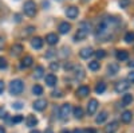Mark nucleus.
Returning <instances> with one entry per match:
<instances>
[{"label": "nucleus", "mask_w": 134, "mask_h": 133, "mask_svg": "<svg viewBox=\"0 0 134 133\" xmlns=\"http://www.w3.org/2000/svg\"><path fill=\"white\" fill-rule=\"evenodd\" d=\"M119 26V20H117L113 16H106L98 23L95 30V36L98 39H102V42H106L113 38V31Z\"/></svg>", "instance_id": "f257e3e1"}, {"label": "nucleus", "mask_w": 134, "mask_h": 133, "mask_svg": "<svg viewBox=\"0 0 134 133\" xmlns=\"http://www.w3.org/2000/svg\"><path fill=\"white\" fill-rule=\"evenodd\" d=\"M90 24L87 23V22H82V23L79 24V30L76 31V34H75V36H74V39H75V42H81V40H83L86 36H87V34L90 32Z\"/></svg>", "instance_id": "f03ea898"}, {"label": "nucleus", "mask_w": 134, "mask_h": 133, "mask_svg": "<svg viewBox=\"0 0 134 133\" xmlns=\"http://www.w3.org/2000/svg\"><path fill=\"white\" fill-rule=\"evenodd\" d=\"M24 89V83L21 79H14L12 82L9 83V93L12 95H18L23 92Z\"/></svg>", "instance_id": "7ed1b4c3"}, {"label": "nucleus", "mask_w": 134, "mask_h": 133, "mask_svg": "<svg viewBox=\"0 0 134 133\" xmlns=\"http://www.w3.org/2000/svg\"><path fill=\"white\" fill-rule=\"evenodd\" d=\"M23 8H24V14L27 16H30V18L35 16V14H36V4H35V2L28 0V2L24 3V7Z\"/></svg>", "instance_id": "20e7f679"}, {"label": "nucleus", "mask_w": 134, "mask_h": 133, "mask_svg": "<svg viewBox=\"0 0 134 133\" xmlns=\"http://www.w3.org/2000/svg\"><path fill=\"white\" fill-rule=\"evenodd\" d=\"M70 112H71V105L70 104H63L59 109V117L62 120H66L67 117H69Z\"/></svg>", "instance_id": "39448f33"}, {"label": "nucleus", "mask_w": 134, "mask_h": 133, "mask_svg": "<svg viewBox=\"0 0 134 133\" xmlns=\"http://www.w3.org/2000/svg\"><path fill=\"white\" fill-rule=\"evenodd\" d=\"M78 14H79V9H78V7H75V6H71V7H69L66 9V16L69 19L78 18Z\"/></svg>", "instance_id": "423d86ee"}, {"label": "nucleus", "mask_w": 134, "mask_h": 133, "mask_svg": "<svg viewBox=\"0 0 134 133\" xmlns=\"http://www.w3.org/2000/svg\"><path fill=\"white\" fill-rule=\"evenodd\" d=\"M129 87H130V83H129L127 81H119V82L115 85V92H117V93H124V92L127 90Z\"/></svg>", "instance_id": "0eeeda50"}, {"label": "nucleus", "mask_w": 134, "mask_h": 133, "mask_svg": "<svg viewBox=\"0 0 134 133\" xmlns=\"http://www.w3.org/2000/svg\"><path fill=\"white\" fill-rule=\"evenodd\" d=\"M97 109H98V101L97 99H90V101H88V104H87V113L88 114H94L95 112H97Z\"/></svg>", "instance_id": "6e6552de"}, {"label": "nucleus", "mask_w": 134, "mask_h": 133, "mask_svg": "<svg viewBox=\"0 0 134 133\" xmlns=\"http://www.w3.org/2000/svg\"><path fill=\"white\" fill-rule=\"evenodd\" d=\"M46 106H47V101H46V99H38V101H35V102H34V105H32V108L35 109V110H38V112L44 110V109H46Z\"/></svg>", "instance_id": "1a4fd4ad"}, {"label": "nucleus", "mask_w": 134, "mask_h": 133, "mask_svg": "<svg viewBox=\"0 0 134 133\" xmlns=\"http://www.w3.org/2000/svg\"><path fill=\"white\" fill-rule=\"evenodd\" d=\"M32 63H34V58L31 57V55H27V57H24L23 59H21V62H20V67H21V69L31 67Z\"/></svg>", "instance_id": "9d476101"}, {"label": "nucleus", "mask_w": 134, "mask_h": 133, "mask_svg": "<svg viewBox=\"0 0 134 133\" xmlns=\"http://www.w3.org/2000/svg\"><path fill=\"white\" fill-rule=\"evenodd\" d=\"M76 95L78 97H81V98H83V97H86V95H88L90 94V87L88 86H79L76 89Z\"/></svg>", "instance_id": "9b49d317"}, {"label": "nucleus", "mask_w": 134, "mask_h": 133, "mask_svg": "<svg viewBox=\"0 0 134 133\" xmlns=\"http://www.w3.org/2000/svg\"><path fill=\"white\" fill-rule=\"evenodd\" d=\"M118 121H113V123H110L106 128H105V133H115L118 130Z\"/></svg>", "instance_id": "f8f14e48"}, {"label": "nucleus", "mask_w": 134, "mask_h": 133, "mask_svg": "<svg viewBox=\"0 0 134 133\" xmlns=\"http://www.w3.org/2000/svg\"><path fill=\"white\" fill-rule=\"evenodd\" d=\"M46 83H47V86L54 87L55 85L58 83V78L54 74H48V75H46Z\"/></svg>", "instance_id": "ddd939ff"}, {"label": "nucleus", "mask_w": 134, "mask_h": 133, "mask_svg": "<svg viewBox=\"0 0 134 133\" xmlns=\"http://www.w3.org/2000/svg\"><path fill=\"white\" fill-rule=\"evenodd\" d=\"M31 46L34 49H36V50H40L43 47V39L39 38V36H35V38L31 40Z\"/></svg>", "instance_id": "4468645a"}, {"label": "nucleus", "mask_w": 134, "mask_h": 133, "mask_svg": "<svg viewBox=\"0 0 134 133\" xmlns=\"http://www.w3.org/2000/svg\"><path fill=\"white\" fill-rule=\"evenodd\" d=\"M93 54H94V52H93V50H91L90 47H85V49H82V50L79 51L81 58H83V59H88Z\"/></svg>", "instance_id": "2eb2a0df"}, {"label": "nucleus", "mask_w": 134, "mask_h": 133, "mask_svg": "<svg viewBox=\"0 0 134 133\" xmlns=\"http://www.w3.org/2000/svg\"><path fill=\"white\" fill-rule=\"evenodd\" d=\"M21 51H23V46L19 44V43L14 44V46L11 47V54H12L14 57H19V55L21 54Z\"/></svg>", "instance_id": "dca6fc26"}, {"label": "nucleus", "mask_w": 134, "mask_h": 133, "mask_svg": "<svg viewBox=\"0 0 134 133\" xmlns=\"http://www.w3.org/2000/svg\"><path fill=\"white\" fill-rule=\"evenodd\" d=\"M26 124H27V126H28V128H34V126H36V125H38V118H36L35 116L30 114V116L27 117V120H26Z\"/></svg>", "instance_id": "f3484780"}, {"label": "nucleus", "mask_w": 134, "mask_h": 133, "mask_svg": "<svg viewBox=\"0 0 134 133\" xmlns=\"http://www.w3.org/2000/svg\"><path fill=\"white\" fill-rule=\"evenodd\" d=\"M46 42H47L48 44H51V46H54V44H57V43L59 42V38H58L57 34H48V35L46 36Z\"/></svg>", "instance_id": "a211bd4d"}, {"label": "nucleus", "mask_w": 134, "mask_h": 133, "mask_svg": "<svg viewBox=\"0 0 134 133\" xmlns=\"http://www.w3.org/2000/svg\"><path fill=\"white\" fill-rule=\"evenodd\" d=\"M118 71H119V66H118V63H110V65H109V67H107V73H109V75H115Z\"/></svg>", "instance_id": "6ab92c4d"}, {"label": "nucleus", "mask_w": 134, "mask_h": 133, "mask_svg": "<svg viewBox=\"0 0 134 133\" xmlns=\"http://www.w3.org/2000/svg\"><path fill=\"white\" fill-rule=\"evenodd\" d=\"M71 30V24L67 23V22H62V23L59 24V32L60 34H67Z\"/></svg>", "instance_id": "aec40b11"}, {"label": "nucleus", "mask_w": 134, "mask_h": 133, "mask_svg": "<svg viewBox=\"0 0 134 133\" xmlns=\"http://www.w3.org/2000/svg\"><path fill=\"white\" fill-rule=\"evenodd\" d=\"M131 118H133V114H131V112H129V110L124 112V113H122V116H121L122 123H125V124H129L130 121H131Z\"/></svg>", "instance_id": "412c9836"}, {"label": "nucleus", "mask_w": 134, "mask_h": 133, "mask_svg": "<svg viewBox=\"0 0 134 133\" xmlns=\"http://www.w3.org/2000/svg\"><path fill=\"white\" fill-rule=\"evenodd\" d=\"M129 58V52L127 51H125V50H118L117 51V59L118 61H126Z\"/></svg>", "instance_id": "4be33fe9"}, {"label": "nucleus", "mask_w": 134, "mask_h": 133, "mask_svg": "<svg viewBox=\"0 0 134 133\" xmlns=\"http://www.w3.org/2000/svg\"><path fill=\"white\" fill-rule=\"evenodd\" d=\"M106 118H107V112H100L98 114V117L95 118V123L97 124H103L106 121Z\"/></svg>", "instance_id": "5701e85b"}, {"label": "nucleus", "mask_w": 134, "mask_h": 133, "mask_svg": "<svg viewBox=\"0 0 134 133\" xmlns=\"http://www.w3.org/2000/svg\"><path fill=\"white\" fill-rule=\"evenodd\" d=\"M105 90H106V83L105 82H98L97 86H95V93L97 94H102Z\"/></svg>", "instance_id": "b1692460"}, {"label": "nucleus", "mask_w": 134, "mask_h": 133, "mask_svg": "<svg viewBox=\"0 0 134 133\" xmlns=\"http://www.w3.org/2000/svg\"><path fill=\"white\" fill-rule=\"evenodd\" d=\"M75 70V77L78 79H82L83 77H85V73H83V69H82V66H75L74 67Z\"/></svg>", "instance_id": "393cba45"}, {"label": "nucleus", "mask_w": 134, "mask_h": 133, "mask_svg": "<svg viewBox=\"0 0 134 133\" xmlns=\"http://www.w3.org/2000/svg\"><path fill=\"white\" fill-rule=\"evenodd\" d=\"M133 102V95L131 94H125L122 98V106H127Z\"/></svg>", "instance_id": "a878e982"}, {"label": "nucleus", "mask_w": 134, "mask_h": 133, "mask_svg": "<svg viewBox=\"0 0 134 133\" xmlns=\"http://www.w3.org/2000/svg\"><path fill=\"white\" fill-rule=\"evenodd\" d=\"M74 117L75 118H78V120H81L82 117H83V109L81 108V106H76V108H74Z\"/></svg>", "instance_id": "bb28decb"}, {"label": "nucleus", "mask_w": 134, "mask_h": 133, "mask_svg": "<svg viewBox=\"0 0 134 133\" xmlns=\"http://www.w3.org/2000/svg\"><path fill=\"white\" fill-rule=\"evenodd\" d=\"M43 74H44V67L43 66H38V67L35 69V73H34V77H35L36 79H39V78L43 77Z\"/></svg>", "instance_id": "cd10ccee"}, {"label": "nucleus", "mask_w": 134, "mask_h": 133, "mask_svg": "<svg viewBox=\"0 0 134 133\" xmlns=\"http://www.w3.org/2000/svg\"><path fill=\"white\" fill-rule=\"evenodd\" d=\"M99 67H100V65H99L98 61H91V62H88V69H90L91 71H97V70H99Z\"/></svg>", "instance_id": "c85d7f7f"}, {"label": "nucleus", "mask_w": 134, "mask_h": 133, "mask_svg": "<svg viewBox=\"0 0 134 133\" xmlns=\"http://www.w3.org/2000/svg\"><path fill=\"white\" fill-rule=\"evenodd\" d=\"M32 93L35 94V95H42L43 94V87L40 85H35L32 87Z\"/></svg>", "instance_id": "c756f323"}, {"label": "nucleus", "mask_w": 134, "mask_h": 133, "mask_svg": "<svg viewBox=\"0 0 134 133\" xmlns=\"http://www.w3.org/2000/svg\"><path fill=\"white\" fill-rule=\"evenodd\" d=\"M125 40H126L127 43H131V42H134V32H133V31H129V32H126V35H125Z\"/></svg>", "instance_id": "7c9ffc66"}, {"label": "nucleus", "mask_w": 134, "mask_h": 133, "mask_svg": "<svg viewBox=\"0 0 134 133\" xmlns=\"http://www.w3.org/2000/svg\"><path fill=\"white\" fill-rule=\"evenodd\" d=\"M94 54H95V57H97L98 59H102V58H105V57H106L105 50H98V51H95Z\"/></svg>", "instance_id": "2f4dec72"}, {"label": "nucleus", "mask_w": 134, "mask_h": 133, "mask_svg": "<svg viewBox=\"0 0 134 133\" xmlns=\"http://www.w3.org/2000/svg\"><path fill=\"white\" fill-rule=\"evenodd\" d=\"M7 66H8V63H7V59H5V58H2V57H0V70H3V69H7Z\"/></svg>", "instance_id": "473e14b6"}, {"label": "nucleus", "mask_w": 134, "mask_h": 133, "mask_svg": "<svg viewBox=\"0 0 134 133\" xmlns=\"http://www.w3.org/2000/svg\"><path fill=\"white\" fill-rule=\"evenodd\" d=\"M23 120H24L23 116H15V117L12 118V123H14V124H19V123H21Z\"/></svg>", "instance_id": "72a5a7b5"}, {"label": "nucleus", "mask_w": 134, "mask_h": 133, "mask_svg": "<svg viewBox=\"0 0 134 133\" xmlns=\"http://www.w3.org/2000/svg\"><path fill=\"white\" fill-rule=\"evenodd\" d=\"M130 4V0H119V7L121 8H126Z\"/></svg>", "instance_id": "f704fd0d"}, {"label": "nucleus", "mask_w": 134, "mask_h": 133, "mask_svg": "<svg viewBox=\"0 0 134 133\" xmlns=\"http://www.w3.org/2000/svg\"><path fill=\"white\" fill-rule=\"evenodd\" d=\"M50 69H51V70H54V71H55V70H58V69H59L58 62H51V63H50Z\"/></svg>", "instance_id": "c9c22d12"}, {"label": "nucleus", "mask_w": 134, "mask_h": 133, "mask_svg": "<svg viewBox=\"0 0 134 133\" xmlns=\"http://www.w3.org/2000/svg\"><path fill=\"white\" fill-rule=\"evenodd\" d=\"M127 82H131V83H134V71L129 73V75H127Z\"/></svg>", "instance_id": "e433bc0d"}, {"label": "nucleus", "mask_w": 134, "mask_h": 133, "mask_svg": "<svg viewBox=\"0 0 134 133\" xmlns=\"http://www.w3.org/2000/svg\"><path fill=\"white\" fill-rule=\"evenodd\" d=\"M12 108H14V109H18V110H20L21 108H23V105H21L20 102H15V104L12 105Z\"/></svg>", "instance_id": "4c0bfd02"}, {"label": "nucleus", "mask_w": 134, "mask_h": 133, "mask_svg": "<svg viewBox=\"0 0 134 133\" xmlns=\"http://www.w3.org/2000/svg\"><path fill=\"white\" fill-rule=\"evenodd\" d=\"M3 92H4V82L0 81V94H3Z\"/></svg>", "instance_id": "58836bf2"}, {"label": "nucleus", "mask_w": 134, "mask_h": 133, "mask_svg": "<svg viewBox=\"0 0 134 133\" xmlns=\"http://www.w3.org/2000/svg\"><path fill=\"white\" fill-rule=\"evenodd\" d=\"M52 97H62L60 92H52Z\"/></svg>", "instance_id": "ea45409f"}, {"label": "nucleus", "mask_w": 134, "mask_h": 133, "mask_svg": "<svg viewBox=\"0 0 134 133\" xmlns=\"http://www.w3.org/2000/svg\"><path fill=\"white\" fill-rule=\"evenodd\" d=\"M72 133H85V130L83 129H74Z\"/></svg>", "instance_id": "a19ab883"}, {"label": "nucleus", "mask_w": 134, "mask_h": 133, "mask_svg": "<svg viewBox=\"0 0 134 133\" xmlns=\"http://www.w3.org/2000/svg\"><path fill=\"white\" fill-rule=\"evenodd\" d=\"M3 114H7V113L4 112V109H2V108H0V118H2V117H4Z\"/></svg>", "instance_id": "79ce46f5"}, {"label": "nucleus", "mask_w": 134, "mask_h": 133, "mask_svg": "<svg viewBox=\"0 0 134 133\" xmlns=\"http://www.w3.org/2000/svg\"><path fill=\"white\" fill-rule=\"evenodd\" d=\"M85 133H97V132H95L94 129H86V130H85Z\"/></svg>", "instance_id": "37998d69"}, {"label": "nucleus", "mask_w": 134, "mask_h": 133, "mask_svg": "<svg viewBox=\"0 0 134 133\" xmlns=\"http://www.w3.org/2000/svg\"><path fill=\"white\" fill-rule=\"evenodd\" d=\"M44 133H54V130H52L51 128H47L46 130H44Z\"/></svg>", "instance_id": "c03bdc74"}, {"label": "nucleus", "mask_w": 134, "mask_h": 133, "mask_svg": "<svg viewBox=\"0 0 134 133\" xmlns=\"http://www.w3.org/2000/svg\"><path fill=\"white\" fill-rule=\"evenodd\" d=\"M71 67H72V66H71L70 63H66V65H64V69H66V70H67V69H71Z\"/></svg>", "instance_id": "a18cd8bd"}, {"label": "nucleus", "mask_w": 134, "mask_h": 133, "mask_svg": "<svg viewBox=\"0 0 134 133\" xmlns=\"http://www.w3.org/2000/svg\"><path fill=\"white\" fill-rule=\"evenodd\" d=\"M15 22H18V23L20 22V15H15Z\"/></svg>", "instance_id": "49530a36"}, {"label": "nucleus", "mask_w": 134, "mask_h": 133, "mask_svg": "<svg viewBox=\"0 0 134 133\" xmlns=\"http://www.w3.org/2000/svg\"><path fill=\"white\" fill-rule=\"evenodd\" d=\"M0 133H5V129L3 126H0Z\"/></svg>", "instance_id": "de8ad7c7"}, {"label": "nucleus", "mask_w": 134, "mask_h": 133, "mask_svg": "<svg viewBox=\"0 0 134 133\" xmlns=\"http://www.w3.org/2000/svg\"><path fill=\"white\" fill-rule=\"evenodd\" d=\"M30 133H40V132H39V130H38V129H34V130H31V132H30Z\"/></svg>", "instance_id": "09e8293b"}, {"label": "nucleus", "mask_w": 134, "mask_h": 133, "mask_svg": "<svg viewBox=\"0 0 134 133\" xmlns=\"http://www.w3.org/2000/svg\"><path fill=\"white\" fill-rule=\"evenodd\" d=\"M129 66H130V67H134V61H133V62H130V63H129Z\"/></svg>", "instance_id": "8fccbe9b"}, {"label": "nucleus", "mask_w": 134, "mask_h": 133, "mask_svg": "<svg viewBox=\"0 0 134 133\" xmlns=\"http://www.w3.org/2000/svg\"><path fill=\"white\" fill-rule=\"evenodd\" d=\"M0 40H2V38H0ZM3 44H4V42H0V47H3Z\"/></svg>", "instance_id": "3c124183"}, {"label": "nucleus", "mask_w": 134, "mask_h": 133, "mask_svg": "<svg viewBox=\"0 0 134 133\" xmlns=\"http://www.w3.org/2000/svg\"><path fill=\"white\" fill-rule=\"evenodd\" d=\"M62 133H70V132H69V130H63Z\"/></svg>", "instance_id": "603ef678"}, {"label": "nucleus", "mask_w": 134, "mask_h": 133, "mask_svg": "<svg viewBox=\"0 0 134 133\" xmlns=\"http://www.w3.org/2000/svg\"><path fill=\"white\" fill-rule=\"evenodd\" d=\"M59 2H60V0H59Z\"/></svg>", "instance_id": "864d4df0"}]
</instances>
